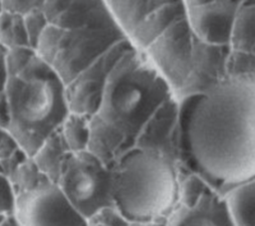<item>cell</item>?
<instances>
[{"label": "cell", "instance_id": "3957f363", "mask_svg": "<svg viewBox=\"0 0 255 226\" xmlns=\"http://www.w3.org/2000/svg\"><path fill=\"white\" fill-rule=\"evenodd\" d=\"M5 94L10 115L8 130L20 148L33 156L71 113L66 85L35 50L23 68L8 72Z\"/></svg>", "mask_w": 255, "mask_h": 226}, {"label": "cell", "instance_id": "2e32d148", "mask_svg": "<svg viewBox=\"0 0 255 226\" xmlns=\"http://www.w3.org/2000/svg\"><path fill=\"white\" fill-rule=\"evenodd\" d=\"M14 13L7 10H3L0 14V42L9 49L12 48L14 45Z\"/></svg>", "mask_w": 255, "mask_h": 226}, {"label": "cell", "instance_id": "8fae6325", "mask_svg": "<svg viewBox=\"0 0 255 226\" xmlns=\"http://www.w3.org/2000/svg\"><path fill=\"white\" fill-rule=\"evenodd\" d=\"M90 115L70 113L60 130L71 152L88 149L90 141Z\"/></svg>", "mask_w": 255, "mask_h": 226}, {"label": "cell", "instance_id": "ffe728a7", "mask_svg": "<svg viewBox=\"0 0 255 226\" xmlns=\"http://www.w3.org/2000/svg\"><path fill=\"white\" fill-rule=\"evenodd\" d=\"M0 226H21L18 222V220L16 219L15 215L12 214V215H9L7 216L3 221L2 223L0 224Z\"/></svg>", "mask_w": 255, "mask_h": 226}, {"label": "cell", "instance_id": "6da1fadb", "mask_svg": "<svg viewBox=\"0 0 255 226\" xmlns=\"http://www.w3.org/2000/svg\"><path fill=\"white\" fill-rule=\"evenodd\" d=\"M184 138L208 180L233 188L255 179V78H229L202 93L186 117Z\"/></svg>", "mask_w": 255, "mask_h": 226}, {"label": "cell", "instance_id": "52a82bcc", "mask_svg": "<svg viewBox=\"0 0 255 226\" xmlns=\"http://www.w3.org/2000/svg\"><path fill=\"white\" fill-rule=\"evenodd\" d=\"M14 215L21 226H88L89 222L50 179L18 194Z\"/></svg>", "mask_w": 255, "mask_h": 226}, {"label": "cell", "instance_id": "5bb4252c", "mask_svg": "<svg viewBox=\"0 0 255 226\" xmlns=\"http://www.w3.org/2000/svg\"><path fill=\"white\" fill-rule=\"evenodd\" d=\"M89 221L97 222L105 226H129V221L116 208L115 205L99 211Z\"/></svg>", "mask_w": 255, "mask_h": 226}, {"label": "cell", "instance_id": "30bf717a", "mask_svg": "<svg viewBox=\"0 0 255 226\" xmlns=\"http://www.w3.org/2000/svg\"><path fill=\"white\" fill-rule=\"evenodd\" d=\"M225 197L236 226H255V179L231 188Z\"/></svg>", "mask_w": 255, "mask_h": 226}, {"label": "cell", "instance_id": "7a4b0ae2", "mask_svg": "<svg viewBox=\"0 0 255 226\" xmlns=\"http://www.w3.org/2000/svg\"><path fill=\"white\" fill-rule=\"evenodd\" d=\"M170 98L169 82L149 56L134 45L108 74L101 103L91 116L119 134L130 149Z\"/></svg>", "mask_w": 255, "mask_h": 226}, {"label": "cell", "instance_id": "277c9868", "mask_svg": "<svg viewBox=\"0 0 255 226\" xmlns=\"http://www.w3.org/2000/svg\"><path fill=\"white\" fill-rule=\"evenodd\" d=\"M114 205L129 222L160 221L179 194L176 169L160 149L134 146L115 163Z\"/></svg>", "mask_w": 255, "mask_h": 226}, {"label": "cell", "instance_id": "9a60e30c", "mask_svg": "<svg viewBox=\"0 0 255 226\" xmlns=\"http://www.w3.org/2000/svg\"><path fill=\"white\" fill-rule=\"evenodd\" d=\"M4 10L26 16L30 13L40 11L47 0H1Z\"/></svg>", "mask_w": 255, "mask_h": 226}, {"label": "cell", "instance_id": "7c38bea8", "mask_svg": "<svg viewBox=\"0 0 255 226\" xmlns=\"http://www.w3.org/2000/svg\"><path fill=\"white\" fill-rule=\"evenodd\" d=\"M10 179L12 180V183L18 195L22 192L33 189L41 182L49 178L46 177L39 170L32 157L29 156L18 166Z\"/></svg>", "mask_w": 255, "mask_h": 226}, {"label": "cell", "instance_id": "5b68a950", "mask_svg": "<svg viewBox=\"0 0 255 226\" xmlns=\"http://www.w3.org/2000/svg\"><path fill=\"white\" fill-rule=\"evenodd\" d=\"M57 184L88 221L102 209L114 205V167L89 149L67 155Z\"/></svg>", "mask_w": 255, "mask_h": 226}, {"label": "cell", "instance_id": "4fadbf2b", "mask_svg": "<svg viewBox=\"0 0 255 226\" xmlns=\"http://www.w3.org/2000/svg\"><path fill=\"white\" fill-rule=\"evenodd\" d=\"M17 193L12 180L0 171V215H12L15 212Z\"/></svg>", "mask_w": 255, "mask_h": 226}, {"label": "cell", "instance_id": "9c48e42d", "mask_svg": "<svg viewBox=\"0 0 255 226\" xmlns=\"http://www.w3.org/2000/svg\"><path fill=\"white\" fill-rule=\"evenodd\" d=\"M70 152L59 129L50 135L31 157L39 170L50 180L57 183L64 160Z\"/></svg>", "mask_w": 255, "mask_h": 226}, {"label": "cell", "instance_id": "44dd1931", "mask_svg": "<svg viewBox=\"0 0 255 226\" xmlns=\"http://www.w3.org/2000/svg\"><path fill=\"white\" fill-rule=\"evenodd\" d=\"M88 226H105V225H102V224H100V223H97V222L89 221V222H88Z\"/></svg>", "mask_w": 255, "mask_h": 226}, {"label": "cell", "instance_id": "ba28073f", "mask_svg": "<svg viewBox=\"0 0 255 226\" xmlns=\"http://www.w3.org/2000/svg\"><path fill=\"white\" fill-rule=\"evenodd\" d=\"M165 226H236L225 196L204 193L191 204L174 208Z\"/></svg>", "mask_w": 255, "mask_h": 226}, {"label": "cell", "instance_id": "e0dca14e", "mask_svg": "<svg viewBox=\"0 0 255 226\" xmlns=\"http://www.w3.org/2000/svg\"><path fill=\"white\" fill-rule=\"evenodd\" d=\"M14 25H13V47H31L29 34L24 22V17L19 14H14Z\"/></svg>", "mask_w": 255, "mask_h": 226}, {"label": "cell", "instance_id": "8992f818", "mask_svg": "<svg viewBox=\"0 0 255 226\" xmlns=\"http://www.w3.org/2000/svg\"><path fill=\"white\" fill-rule=\"evenodd\" d=\"M126 37L116 20L77 29H64L50 65L67 86L113 45Z\"/></svg>", "mask_w": 255, "mask_h": 226}, {"label": "cell", "instance_id": "ac0fdd59", "mask_svg": "<svg viewBox=\"0 0 255 226\" xmlns=\"http://www.w3.org/2000/svg\"><path fill=\"white\" fill-rule=\"evenodd\" d=\"M9 48L0 42V94L5 92V87L8 79L7 69V55Z\"/></svg>", "mask_w": 255, "mask_h": 226}, {"label": "cell", "instance_id": "d6986e66", "mask_svg": "<svg viewBox=\"0 0 255 226\" xmlns=\"http://www.w3.org/2000/svg\"><path fill=\"white\" fill-rule=\"evenodd\" d=\"M9 107L5 92L0 94V127L8 129L9 125Z\"/></svg>", "mask_w": 255, "mask_h": 226}]
</instances>
